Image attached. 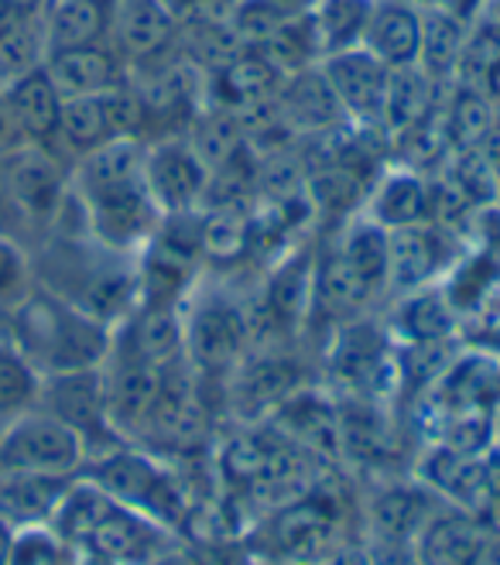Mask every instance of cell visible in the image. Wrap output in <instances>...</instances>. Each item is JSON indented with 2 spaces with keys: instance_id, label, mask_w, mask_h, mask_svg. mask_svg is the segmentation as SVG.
I'll use <instances>...</instances> for the list:
<instances>
[{
  "instance_id": "obj_43",
  "label": "cell",
  "mask_w": 500,
  "mask_h": 565,
  "mask_svg": "<svg viewBox=\"0 0 500 565\" xmlns=\"http://www.w3.org/2000/svg\"><path fill=\"white\" fill-rule=\"evenodd\" d=\"M405 565H422V562H418V558H412V562H405Z\"/></svg>"
},
{
  "instance_id": "obj_21",
  "label": "cell",
  "mask_w": 500,
  "mask_h": 565,
  "mask_svg": "<svg viewBox=\"0 0 500 565\" xmlns=\"http://www.w3.org/2000/svg\"><path fill=\"white\" fill-rule=\"evenodd\" d=\"M360 49H366L377 62H384L387 70H408V65H418L422 11L412 4H402V0H374Z\"/></svg>"
},
{
  "instance_id": "obj_14",
  "label": "cell",
  "mask_w": 500,
  "mask_h": 565,
  "mask_svg": "<svg viewBox=\"0 0 500 565\" xmlns=\"http://www.w3.org/2000/svg\"><path fill=\"white\" fill-rule=\"evenodd\" d=\"M114 356L148 363V367H172L185 360L182 309L164 302H138L120 326H114Z\"/></svg>"
},
{
  "instance_id": "obj_42",
  "label": "cell",
  "mask_w": 500,
  "mask_h": 565,
  "mask_svg": "<svg viewBox=\"0 0 500 565\" xmlns=\"http://www.w3.org/2000/svg\"><path fill=\"white\" fill-rule=\"evenodd\" d=\"M402 4H412V8L425 11V8H436V4H443V0H402Z\"/></svg>"
},
{
  "instance_id": "obj_23",
  "label": "cell",
  "mask_w": 500,
  "mask_h": 565,
  "mask_svg": "<svg viewBox=\"0 0 500 565\" xmlns=\"http://www.w3.org/2000/svg\"><path fill=\"white\" fill-rule=\"evenodd\" d=\"M443 89L439 83H432L418 65H408V70H391L387 76V93H384V107H381V120H377V130L381 138L387 141V151L391 145L408 135L415 124H422L432 110L439 107L443 99Z\"/></svg>"
},
{
  "instance_id": "obj_36",
  "label": "cell",
  "mask_w": 500,
  "mask_h": 565,
  "mask_svg": "<svg viewBox=\"0 0 500 565\" xmlns=\"http://www.w3.org/2000/svg\"><path fill=\"white\" fill-rule=\"evenodd\" d=\"M24 234V223L11 203V192H8V175H4V158H0V237H11L18 241Z\"/></svg>"
},
{
  "instance_id": "obj_17",
  "label": "cell",
  "mask_w": 500,
  "mask_h": 565,
  "mask_svg": "<svg viewBox=\"0 0 500 565\" xmlns=\"http://www.w3.org/2000/svg\"><path fill=\"white\" fill-rule=\"evenodd\" d=\"M145 148L138 138H110L86 154H79L70 169V185L79 199H96L120 189L145 185Z\"/></svg>"
},
{
  "instance_id": "obj_6",
  "label": "cell",
  "mask_w": 500,
  "mask_h": 565,
  "mask_svg": "<svg viewBox=\"0 0 500 565\" xmlns=\"http://www.w3.org/2000/svg\"><path fill=\"white\" fill-rule=\"evenodd\" d=\"M86 462V446L79 431L52 418L42 408H28L0 428V470L35 473V477H79Z\"/></svg>"
},
{
  "instance_id": "obj_44",
  "label": "cell",
  "mask_w": 500,
  "mask_h": 565,
  "mask_svg": "<svg viewBox=\"0 0 500 565\" xmlns=\"http://www.w3.org/2000/svg\"><path fill=\"white\" fill-rule=\"evenodd\" d=\"M0 93H4V83H0Z\"/></svg>"
},
{
  "instance_id": "obj_30",
  "label": "cell",
  "mask_w": 500,
  "mask_h": 565,
  "mask_svg": "<svg viewBox=\"0 0 500 565\" xmlns=\"http://www.w3.org/2000/svg\"><path fill=\"white\" fill-rule=\"evenodd\" d=\"M114 135V124H110V110H107V93L104 96H70L62 99V110H58V127H55V138L52 145H58L62 151H70L73 158L107 145ZM49 145V148H52Z\"/></svg>"
},
{
  "instance_id": "obj_32",
  "label": "cell",
  "mask_w": 500,
  "mask_h": 565,
  "mask_svg": "<svg viewBox=\"0 0 500 565\" xmlns=\"http://www.w3.org/2000/svg\"><path fill=\"white\" fill-rule=\"evenodd\" d=\"M49 58L45 18L35 21H0V83H14L42 70Z\"/></svg>"
},
{
  "instance_id": "obj_38",
  "label": "cell",
  "mask_w": 500,
  "mask_h": 565,
  "mask_svg": "<svg viewBox=\"0 0 500 565\" xmlns=\"http://www.w3.org/2000/svg\"><path fill=\"white\" fill-rule=\"evenodd\" d=\"M148 565H199L195 558H192V552H185L182 545H179V539L169 545V548H161Z\"/></svg>"
},
{
  "instance_id": "obj_19",
  "label": "cell",
  "mask_w": 500,
  "mask_h": 565,
  "mask_svg": "<svg viewBox=\"0 0 500 565\" xmlns=\"http://www.w3.org/2000/svg\"><path fill=\"white\" fill-rule=\"evenodd\" d=\"M45 73L62 93V99L70 96H104L127 83V65L124 58L104 42V45H83V49H58L49 52Z\"/></svg>"
},
{
  "instance_id": "obj_37",
  "label": "cell",
  "mask_w": 500,
  "mask_h": 565,
  "mask_svg": "<svg viewBox=\"0 0 500 565\" xmlns=\"http://www.w3.org/2000/svg\"><path fill=\"white\" fill-rule=\"evenodd\" d=\"M52 0H0V21H35L45 18Z\"/></svg>"
},
{
  "instance_id": "obj_13",
  "label": "cell",
  "mask_w": 500,
  "mask_h": 565,
  "mask_svg": "<svg viewBox=\"0 0 500 565\" xmlns=\"http://www.w3.org/2000/svg\"><path fill=\"white\" fill-rule=\"evenodd\" d=\"M179 11L169 0H114L110 14V49L124 58L127 70L161 58L175 49Z\"/></svg>"
},
{
  "instance_id": "obj_41",
  "label": "cell",
  "mask_w": 500,
  "mask_h": 565,
  "mask_svg": "<svg viewBox=\"0 0 500 565\" xmlns=\"http://www.w3.org/2000/svg\"><path fill=\"white\" fill-rule=\"evenodd\" d=\"M443 4H446V8H453L456 14H462V18H470V21H474L483 0H443Z\"/></svg>"
},
{
  "instance_id": "obj_35",
  "label": "cell",
  "mask_w": 500,
  "mask_h": 565,
  "mask_svg": "<svg viewBox=\"0 0 500 565\" xmlns=\"http://www.w3.org/2000/svg\"><path fill=\"white\" fill-rule=\"evenodd\" d=\"M24 145H31V141H28V135H24V127H21V124H18V117L11 114L4 93H0V158L14 154V151H18V148H24Z\"/></svg>"
},
{
  "instance_id": "obj_28",
  "label": "cell",
  "mask_w": 500,
  "mask_h": 565,
  "mask_svg": "<svg viewBox=\"0 0 500 565\" xmlns=\"http://www.w3.org/2000/svg\"><path fill=\"white\" fill-rule=\"evenodd\" d=\"M110 508H114V501L93 480L73 477L70 487H65L58 497V504L49 518V527L70 548H86L93 531L99 527V521L107 518Z\"/></svg>"
},
{
  "instance_id": "obj_40",
  "label": "cell",
  "mask_w": 500,
  "mask_h": 565,
  "mask_svg": "<svg viewBox=\"0 0 500 565\" xmlns=\"http://www.w3.org/2000/svg\"><path fill=\"white\" fill-rule=\"evenodd\" d=\"M11 545H14V527L8 521H0V565L11 562Z\"/></svg>"
},
{
  "instance_id": "obj_31",
  "label": "cell",
  "mask_w": 500,
  "mask_h": 565,
  "mask_svg": "<svg viewBox=\"0 0 500 565\" xmlns=\"http://www.w3.org/2000/svg\"><path fill=\"white\" fill-rule=\"evenodd\" d=\"M374 0H316L309 18V28L316 35L319 55L347 52L363 42V28L371 18Z\"/></svg>"
},
{
  "instance_id": "obj_16",
  "label": "cell",
  "mask_w": 500,
  "mask_h": 565,
  "mask_svg": "<svg viewBox=\"0 0 500 565\" xmlns=\"http://www.w3.org/2000/svg\"><path fill=\"white\" fill-rule=\"evenodd\" d=\"M384 326L397 347L453 343L459 329V309L453 306L446 285H432L391 298V312Z\"/></svg>"
},
{
  "instance_id": "obj_2",
  "label": "cell",
  "mask_w": 500,
  "mask_h": 565,
  "mask_svg": "<svg viewBox=\"0 0 500 565\" xmlns=\"http://www.w3.org/2000/svg\"><path fill=\"white\" fill-rule=\"evenodd\" d=\"M14 302L8 340L42 377L107 363L114 347V329L107 322L86 316L42 285H28Z\"/></svg>"
},
{
  "instance_id": "obj_22",
  "label": "cell",
  "mask_w": 500,
  "mask_h": 565,
  "mask_svg": "<svg viewBox=\"0 0 500 565\" xmlns=\"http://www.w3.org/2000/svg\"><path fill=\"white\" fill-rule=\"evenodd\" d=\"M285 76L257 49H241L223 70L210 73V104L226 110H247L278 96Z\"/></svg>"
},
{
  "instance_id": "obj_25",
  "label": "cell",
  "mask_w": 500,
  "mask_h": 565,
  "mask_svg": "<svg viewBox=\"0 0 500 565\" xmlns=\"http://www.w3.org/2000/svg\"><path fill=\"white\" fill-rule=\"evenodd\" d=\"M439 114H443L446 141H449L453 154L480 148L500 120V107L493 104V99L483 89L466 86V83H449L443 89Z\"/></svg>"
},
{
  "instance_id": "obj_1",
  "label": "cell",
  "mask_w": 500,
  "mask_h": 565,
  "mask_svg": "<svg viewBox=\"0 0 500 565\" xmlns=\"http://www.w3.org/2000/svg\"><path fill=\"white\" fill-rule=\"evenodd\" d=\"M35 285L114 329L141 302V257L93 234H49L35 257Z\"/></svg>"
},
{
  "instance_id": "obj_7",
  "label": "cell",
  "mask_w": 500,
  "mask_h": 565,
  "mask_svg": "<svg viewBox=\"0 0 500 565\" xmlns=\"http://www.w3.org/2000/svg\"><path fill=\"white\" fill-rule=\"evenodd\" d=\"M298 387H306V367L291 343L257 347L223 377V412L230 422H268Z\"/></svg>"
},
{
  "instance_id": "obj_4",
  "label": "cell",
  "mask_w": 500,
  "mask_h": 565,
  "mask_svg": "<svg viewBox=\"0 0 500 565\" xmlns=\"http://www.w3.org/2000/svg\"><path fill=\"white\" fill-rule=\"evenodd\" d=\"M79 477L93 480L114 504L130 508L155 524L169 527L172 535L189 524L192 493L182 483L172 459H161L141 446H117L96 459H86Z\"/></svg>"
},
{
  "instance_id": "obj_15",
  "label": "cell",
  "mask_w": 500,
  "mask_h": 565,
  "mask_svg": "<svg viewBox=\"0 0 500 565\" xmlns=\"http://www.w3.org/2000/svg\"><path fill=\"white\" fill-rule=\"evenodd\" d=\"M278 110L285 117V124L295 130L298 141H326L332 135H340L347 124V114L340 107L337 93L326 83L319 65H309L302 73L285 76L281 89H278Z\"/></svg>"
},
{
  "instance_id": "obj_26",
  "label": "cell",
  "mask_w": 500,
  "mask_h": 565,
  "mask_svg": "<svg viewBox=\"0 0 500 565\" xmlns=\"http://www.w3.org/2000/svg\"><path fill=\"white\" fill-rule=\"evenodd\" d=\"M110 14L114 0H52L45 11L49 52L110 45Z\"/></svg>"
},
{
  "instance_id": "obj_33",
  "label": "cell",
  "mask_w": 500,
  "mask_h": 565,
  "mask_svg": "<svg viewBox=\"0 0 500 565\" xmlns=\"http://www.w3.org/2000/svg\"><path fill=\"white\" fill-rule=\"evenodd\" d=\"M42 374L11 340H0V418H14L39 405Z\"/></svg>"
},
{
  "instance_id": "obj_24",
  "label": "cell",
  "mask_w": 500,
  "mask_h": 565,
  "mask_svg": "<svg viewBox=\"0 0 500 565\" xmlns=\"http://www.w3.org/2000/svg\"><path fill=\"white\" fill-rule=\"evenodd\" d=\"M470 18L456 14L446 4L422 11V49H418V70L439 86L456 83L459 55L470 39Z\"/></svg>"
},
{
  "instance_id": "obj_29",
  "label": "cell",
  "mask_w": 500,
  "mask_h": 565,
  "mask_svg": "<svg viewBox=\"0 0 500 565\" xmlns=\"http://www.w3.org/2000/svg\"><path fill=\"white\" fill-rule=\"evenodd\" d=\"M65 487H70V480H58V477L0 470V521H8L11 527L49 524Z\"/></svg>"
},
{
  "instance_id": "obj_27",
  "label": "cell",
  "mask_w": 500,
  "mask_h": 565,
  "mask_svg": "<svg viewBox=\"0 0 500 565\" xmlns=\"http://www.w3.org/2000/svg\"><path fill=\"white\" fill-rule=\"evenodd\" d=\"M4 99L31 145H52L55 127H58V110H62V93L49 79L45 65L35 73H28L14 83L4 86Z\"/></svg>"
},
{
  "instance_id": "obj_34",
  "label": "cell",
  "mask_w": 500,
  "mask_h": 565,
  "mask_svg": "<svg viewBox=\"0 0 500 565\" xmlns=\"http://www.w3.org/2000/svg\"><path fill=\"white\" fill-rule=\"evenodd\" d=\"M28 288V257L21 244L11 237H0V302L18 298Z\"/></svg>"
},
{
  "instance_id": "obj_5",
  "label": "cell",
  "mask_w": 500,
  "mask_h": 565,
  "mask_svg": "<svg viewBox=\"0 0 500 565\" xmlns=\"http://www.w3.org/2000/svg\"><path fill=\"white\" fill-rule=\"evenodd\" d=\"M443 508V501L415 477H374L371 493H363V539L374 548V558L397 552L412 558L422 527Z\"/></svg>"
},
{
  "instance_id": "obj_8",
  "label": "cell",
  "mask_w": 500,
  "mask_h": 565,
  "mask_svg": "<svg viewBox=\"0 0 500 565\" xmlns=\"http://www.w3.org/2000/svg\"><path fill=\"white\" fill-rule=\"evenodd\" d=\"M52 418L65 422L86 446V459L104 456L124 439L107 422V391H104V367H86V371H65V374H45L39 405Z\"/></svg>"
},
{
  "instance_id": "obj_20",
  "label": "cell",
  "mask_w": 500,
  "mask_h": 565,
  "mask_svg": "<svg viewBox=\"0 0 500 565\" xmlns=\"http://www.w3.org/2000/svg\"><path fill=\"white\" fill-rule=\"evenodd\" d=\"M179 535H172L169 527L155 524L151 518L114 504L107 511V518L99 521V527L93 531V539L86 548H93L96 555H104L114 565H148L161 548H169Z\"/></svg>"
},
{
  "instance_id": "obj_12",
  "label": "cell",
  "mask_w": 500,
  "mask_h": 565,
  "mask_svg": "<svg viewBox=\"0 0 500 565\" xmlns=\"http://www.w3.org/2000/svg\"><path fill=\"white\" fill-rule=\"evenodd\" d=\"M319 70H322L326 83L332 86V93H337L340 107L347 114V124L363 127V130H377L384 93H387V76H391L387 65L357 45V49L332 52V55L319 58Z\"/></svg>"
},
{
  "instance_id": "obj_11",
  "label": "cell",
  "mask_w": 500,
  "mask_h": 565,
  "mask_svg": "<svg viewBox=\"0 0 500 565\" xmlns=\"http://www.w3.org/2000/svg\"><path fill=\"white\" fill-rule=\"evenodd\" d=\"M210 185V169L195 154L185 135L158 138L145 148V189L155 199L161 216L203 210Z\"/></svg>"
},
{
  "instance_id": "obj_3",
  "label": "cell",
  "mask_w": 500,
  "mask_h": 565,
  "mask_svg": "<svg viewBox=\"0 0 500 565\" xmlns=\"http://www.w3.org/2000/svg\"><path fill=\"white\" fill-rule=\"evenodd\" d=\"M185 360L195 374L223 381L251 353V319L244 291L223 271H203L179 302Z\"/></svg>"
},
{
  "instance_id": "obj_10",
  "label": "cell",
  "mask_w": 500,
  "mask_h": 565,
  "mask_svg": "<svg viewBox=\"0 0 500 565\" xmlns=\"http://www.w3.org/2000/svg\"><path fill=\"white\" fill-rule=\"evenodd\" d=\"M4 175L11 203L28 230H52L65 195H70V169L49 145H24L4 158Z\"/></svg>"
},
{
  "instance_id": "obj_39",
  "label": "cell",
  "mask_w": 500,
  "mask_h": 565,
  "mask_svg": "<svg viewBox=\"0 0 500 565\" xmlns=\"http://www.w3.org/2000/svg\"><path fill=\"white\" fill-rule=\"evenodd\" d=\"M272 8H278L285 18H302V14H309L312 11V4L316 0H268Z\"/></svg>"
},
{
  "instance_id": "obj_18",
  "label": "cell",
  "mask_w": 500,
  "mask_h": 565,
  "mask_svg": "<svg viewBox=\"0 0 500 565\" xmlns=\"http://www.w3.org/2000/svg\"><path fill=\"white\" fill-rule=\"evenodd\" d=\"M363 216H371L377 226L391 230H405L415 223L428 220V175L408 169V164L387 161L377 172V179L366 189L363 199Z\"/></svg>"
},
{
  "instance_id": "obj_9",
  "label": "cell",
  "mask_w": 500,
  "mask_h": 565,
  "mask_svg": "<svg viewBox=\"0 0 500 565\" xmlns=\"http://www.w3.org/2000/svg\"><path fill=\"white\" fill-rule=\"evenodd\" d=\"M462 241L456 230L443 223H415L405 230H391L387 247V295H408L418 288L443 285L456 264L462 260Z\"/></svg>"
}]
</instances>
